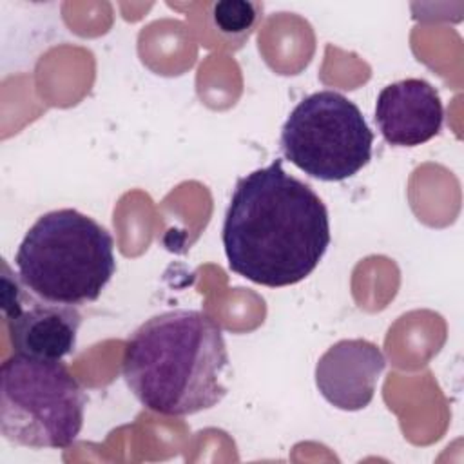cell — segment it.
I'll use <instances>...</instances> for the list:
<instances>
[{"instance_id":"9c48e42d","label":"cell","mask_w":464,"mask_h":464,"mask_svg":"<svg viewBox=\"0 0 464 464\" xmlns=\"http://www.w3.org/2000/svg\"><path fill=\"white\" fill-rule=\"evenodd\" d=\"M261 5L246 0H221L212 5L214 27L228 36H246L259 20Z\"/></svg>"},{"instance_id":"8992f818","label":"cell","mask_w":464,"mask_h":464,"mask_svg":"<svg viewBox=\"0 0 464 464\" xmlns=\"http://www.w3.org/2000/svg\"><path fill=\"white\" fill-rule=\"evenodd\" d=\"M384 368L386 357L377 344L366 339H343L319 357L315 384L332 406L357 411L372 402Z\"/></svg>"},{"instance_id":"52a82bcc","label":"cell","mask_w":464,"mask_h":464,"mask_svg":"<svg viewBox=\"0 0 464 464\" xmlns=\"http://www.w3.org/2000/svg\"><path fill=\"white\" fill-rule=\"evenodd\" d=\"M444 109L437 89L420 78L386 85L375 102V123L384 141L395 147H417L442 129Z\"/></svg>"},{"instance_id":"6da1fadb","label":"cell","mask_w":464,"mask_h":464,"mask_svg":"<svg viewBox=\"0 0 464 464\" xmlns=\"http://www.w3.org/2000/svg\"><path fill=\"white\" fill-rule=\"evenodd\" d=\"M330 239L326 205L281 160L237 179L221 228L237 276L270 288L295 285L317 268Z\"/></svg>"},{"instance_id":"5b68a950","label":"cell","mask_w":464,"mask_h":464,"mask_svg":"<svg viewBox=\"0 0 464 464\" xmlns=\"http://www.w3.org/2000/svg\"><path fill=\"white\" fill-rule=\"evenodd\" d=\"M279 145L283 156L310 178L343 181L372 160L373 132L352 100L324 89L292 109Z\"/></svg>"},{"instance_id":"3957f363","label":"cell","mask_w":464,"mask_h":464,"mask_svg":"<svg viewBox=\"0 0 464 464\" xmlns=\"http://www.w3.org/2000/svg\"><path fill=\"white\" fill-rule=\"evenodd\" d=\"M14 265L24 288L38 299L72 306L92 303L116 272L114 239L74 208L51 210L25 232Z\"/></svg>"},{"instance_id":"7a4b0ae2","label":"cell","mask_w":464,"mask_h":464,"mask_svg":"<svg viewBox=\"0 0 464 464\" xmlns=\"http://www.w3.org/2000/svg\"><path fill=\"white\" fill-rule=\"evenodd\" d=\"M228 352L223 332L199 310H169L141 323L125 343L121 373L150 411L187 417L223 401Z\"/></svg>"},{"instance_id":"ba28073f","label":"cell","mask_w":464,"mask_h":464,"mask_svg":"<svg viewBox=\"0 0 464 464\" xmlns=\"http://www.w3.org/2000/svg\"><path fill=\"white\" fill-rule=\"evenodd\" d=\"M7 321L14 353L62 361L76 348V337L82 324V314L72 304L38 301Z\"/></svg>"},{"instance_id":"277c9868","label":"cell","mask_w":464,"mask_h":464,"mask_svg":"<svg viewBox=\"0 0 464 464\" xmlns=\"http://www.w3.org/2000/svg\"><path fill=\"white\" fill-rule=\"evenodd\" d=\"M85 392L62 361L14 353L0 368V430L25 448H69L80 435Z\"/></svg>"}]
</instances>
